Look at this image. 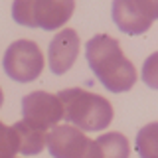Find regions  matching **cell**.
Here are the masks:
<instances>
[{
  "instance_id": "6da1fadb",
  "label": "cell",
  "mask_w": 158,
  "mask_h": 158,
  "mask_svg": "<svg viewBox=\"0 0 158 158\" xmlns=\"http://www.w3.org/2000/svg\"><path fill=\"white\" fill-rule=\"evenodd\" d=\"M85 57L95 77L111 93H125L136 83V69L125 57L115 38L97 34L87 42Z\"/></svg>"
},
{
  "instance_id": "7a4b0ae2",
  "label": "cell",
  "mask_w": 158,
  "mask_h": 158,
  "mask_svg": "<svg viewBox=\"0 0 158 158\" xmlns=\"http://www.w3.org/2000/svg\"><path fill=\"white\" fill-rule=\"evenodd\" d=\"M63 105V118L79 131H103L111 125L115 111L105 97L71 87L57 93Z\"/></svg>"
},
{
  "instance_id": "3957f363",
  "label": "cell",
  "mask_w": 158,
  "mask_h": 158,
  "mask_svg": "<svg viewBox=\"0 0 158 158\" xmlns=\"http://www.w3.org/2000/svg\"><path fill=\"white\" fill-rule=\"evenodd\" d=\"M73 10L75 0H14L12 18L20 26L53 32L63 28Z\"/></svg>"
},
{
  "instance_id": "277c9868",
  "label": "cell",
  "mask_w": 158,
  "mask_h": 158,
  "mask_svg": "<svg viewBox=\"0 0 158 158\" xmlns=\"http://www.w3.org/2000/svg\"><path fill=\"white\" fill-rule=\"evenodd\" d=\"M46 144L52 158H103L97 140L87 138L77 127H53L48 132Z\"/></svg>"
},
{
  "instance_id": "5b68a950",
  "label": "cell",
  "mask_w": 158,
  "mask_h": 158,
  "mask_svg": "<svg viewBox=\"0 0 158 158\" xmlns=\"http://www.w3.org/2000/svg\"><path fill=\"white\" fill-rule=\"evenodd\" d=\"M4 71L10 79L18 83H30L40 77L44 69V56L38 44L30 40H18L10 44L4 53Z\"/></svg>"
},
{
  "instance_id": "8992f818",
  "label": "cell",
  "mask_w": 158,
  "mask_h": 158,
  "mask_svg": "<svg viewBox=\"0 0 158 158\" xmlns=\"http://www.w3.org/2000/svg\"><path fill=\"white\" fill-rule=\"evenodd\" d=\"M22 121L48 132V128L57 127V123L63 118V105L57 95L34 91L22 99Z\"/></svg>"
},
{
  "instance_id": "52a82bcc",
  "label": "cell",
  "mask_w": 158,
  "mask_h": 158,
  "mask_svg": "<svg viewBox=\"0 0 158 158\" xmlns=\"http://www.w3.org/2000/svg\"><path fill=\"white\" fill-rule=\"evenodd\" d=\"M79 56V36L75 30L63 28L61 32H57L53 36L52 44L48 49V63L52 73L56 75H63L67 73L71 65L75 63Z\"/></svg>"
},
{
  "instance_id": "ba28073f",
  "label": "cell",
  "mask_w": 158,
  "mask_h": 158,
  "mask_svg": "<svg viewBox=\"0 0 158 158\" xmlns=\"http://www.w3.org/2000/svg\"><path fill=\"white\" fill-rule=\"evenodd\" d=\"M113 22L128 36H140L150 30L152 20L142 8L140 0H113Z\"/></svg>"
},
{
  "instance_id": "9c48e42d",
  "label": "cell",
  "mask_w": 158,
  "mask_h": 158,
  "mask_svg": "<svg viewBox=\"0 0 158 158\" xmlns=\"http://www.w3.org/2000/svg\"><path fill=\"white\" fill-rule=\"evenodd\" d=\"M14 128L18 131V136H20V152H22V154L30 156V154H40V152L44 150L46 140H48L46 131L28 125L26 121L14 123Z\"/></svg>"
},
{
  "instance_id": "30bf717a",
  "label": "cell",
  "mask_w": 158,
  "mask_h": 158,
  "mask_svg": "<svg viewBox=\"0 0 158 158\" xmlns=\"http://www.w3.org/2000/svg\"><path fill=\"white\" fill-rule=\"evenodd\" d=\"M97 144L103 158H128V154H131L128 140L121 132H107V135L99 136Z\"/></svg>"
},
{
  "instance_id": "8fae6325",
  "label": "cell",
  "mask_w": 158,
  "mask_h": 158,
  "mask_svg": "<svg viewBox=\"0 0 158 158\" xmlns=\"http://www.w3.org/2000/svg\"><path fill=\"white\" fill-rule=\"evenodd\" d=\"M135 146L140 158H158V123H148L138 131Z\"/></svg>"
},
{
  "instance_id": "7c38bea8",
  "label": "cell",
  "mask_w": 158,
  "mask_h": 158,
  "mask_svg": "<svg viewBox=\"0 0 158 158\" xmlns=\"http://www.w3.org/2000/svg\"><path fill=\"white\" fill-rule=\"evenodd\" d=\"M20 152V136L18 131L12 127H6L0 121V158H14Z\"/></svg>"
},
{
  "instance_id": "4fadbf2b",
  "label": "cell",
  "mask_w": 158,
  "mask_h": 158,
  "mask_svg": "<svg viewBox=\"0 0 158 158\" xmlns=\"http://www.w3.org/2000/svg\"><path fill=\"white\" fill-rule=\"evenodd\" d=\"M142 81L150 89H158V52L150 53L142 63Z\"/></svg>"
},
{
  "instance_id": "5bb4252c",
  "label": "cell",
  "mask_w": 158,
  "mask_h": 158,
  "mask_svg": "<svg viewBox=\"0 0 158 158\" xmlns=\"http://www.w3.org/2000/svg\"><path fill=\"white\" fill-rule=\"evenodd\" d=\"M140 4L152 20L158 18V0H140Z\"/></svg>"
},
{
  "instance_id": "9a60e30c",
  "label": "cell",
  "mask_w": 158,
  "mask_h": 158,
  "mask_svg": "<svg viewBox=\"0 0 158 158\" xmlns=\"http://www.w3.org/2000/svg\"><path fill=\"white\" fill-rule=\"evenodd\" d=\"M2 103H4V95H2V89H0V107H2Z\"/></svg>"
}]
</instances>
